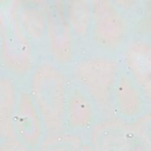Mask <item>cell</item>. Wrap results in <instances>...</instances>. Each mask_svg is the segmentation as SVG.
<instances>
[{"mask_svg":"<svg viewBox=\"0 0 151 151\" xmlns=\"http://www.w3.org/2000/svg\"><path fill=\"white\" fill-rule=\"evenodd\" d=\"M68 88L66 76L60 66L48 59L35 63L29 74L28 91L47 133L63 131L65 127Z\"/></svg>","mask_w":151,"mask_h":151,"instance_id":"cell-1","label":"cell"},{"mask_svg":"<svg viewBox=\"0 0 151 151\" xmlns=\"http://www.w3.org/2000/svg\"><path fill=\"white\" fill-rule=\"evenodd\" d=\"M18 1L1 5V58L11 74L23 77L31 72L35 63L32 42L25 35L17 15Z\"/></svg>","mask_w":151,"mask_h":151,"instance_id":"cell-2","label":"cell"},{"mask_svg":"<svg viewBox=\"0 0 151 151\" xmlns=\"http://www.w3.org/2000/svg\"><path fill=\"white\" fill-rule=\"evenodd\" d=\"M118 61L107 55H90L78 59L73 66V77L94 104L106 109L111 105L114 83L122 71Z\"/></svg>","mask_w":151,"mask_h":151,"instance_id":"cell-3","label":"cell"},{"mask_svg":"<svg viewBox=\"0 0 151 151\" xmlns=\"http://www.w3.org/2000/svg\"><path fill=\"white\" fill-rule=\"evenodd\" d=\"M90 35L94 44L107 53H114L124 46L129 31L126 14L110 0L90 1Z\"/></svg>","mask_w":151,"mask_h":151,"instance_id":"cell-4","label":"cell"},{"mask_svg":"<svg viewBox=\"0 0 151 151\" xmlns=\"http://www.w3.org/2000/svg\"><path fill=\"white\" fill-rule=\"evenodd\" d=\"M61 1H52L44 5L47 17L45 42L48 52L58 66L65 67L73 63L75 47L74 34L65 17Z\"/></svg>","mask_w":151,"mask_h":151,"instance_id":"cell-5","label":"cell"},{"mask_svg":"<svg viewBox=\"0 0 151 151\" xmlns=\"http://www.w3.org/2000/svg\"><path fill=\"white\" fill-rule=\"evenodd\" d=\"M17 139L27 149L39 146L45 132L41 114L28 90H18L13 116Z\"/></svg>","mask_w":151,"mask_h":151,"instance_id":"cell-6","label":"cell"},{"mask_svg":"<svg viewBox=\"0 0 151 151\" xmlns=\"http://www.w3.org/2000/svg\"><path fill=\"white\" fill-rule=\"evenodd\" d=\"M90 130V144L94 149L130 150L145 146L134 127L121 122H99Z\"/></svg>","mask_w":151,"mask_h":151,"instance_id":"cell-7","label":"cell"},{"mask_svg":"<svg viewBox=\"0 0 151 151\" xmlns=\"http://www.w3.org/2000/svg\"><path fill=\"white\" fill-rule=\"evenodd\" d=\"M123 61L126 71L142 91L145 98L150 100L151 47L150 42L134 38L124 46Z\"/></svg>","mask_w":151,"mask_h":151,"instance_id":"cell-8","label":"cell"},{"mask_svg":"<svg viewBox=\"0 0 151 151\" xmlns=\"http://www.w3.org/2000/svg\"><path fill=\"white\" fill-rule=\"evenodd\" d=\"M146 102L139 86L125 70H122L111 94V105L115 113L124 120H135L145 114Z\"/></svg>","mask_w":151,"mask_h":151,"instance_id":"cell-9","label":"cell"},{"mask_svg":"<svg viewBox=\"0 0 151 151\" xmlns=\"http://www.w3.org/2000/svg\"><path fill=\"white\" fill-rule=\"evenodd\" d=\"M95 104L78 85L68 87L65 109V127L72 132L90 130L94 124Z\"/></svg>","mask_w":151,"mask_h":151,"instance_id":"cell-10","label":"cell"},{"mask_svg":"<svg viewBox=\"0 0 151 151\" xmlns=\"http://www.w3.org/2000/svg\"><path fill=\"white\" fill-rule=\"evenodd\" d=\"M17 15L22 30L33 44L45 42L47 17L44 7L32 1H18Z\"/></svg>","mask_w":151,"mask_h":151,"instance_id":"cell-11","label":"cell"},{"mask_svg":"<svg viewBox=\"0 0 151 151\" xmlns=\"http://www.w3.org/2000/svg\"><path fill=\"white\" fill-rule=\"evenodd\" d=\"M18 92V90L12 77L5 74H2L0 78V135L4 141L17 139L13 116Z\"/></svg>","mask_w":151,"mask_h":151,"instance_id":"cell-12","label":"cell"},{"mask_svg":"<svg viewBox=\"0 0 151 151\" xmlns=\"http://www.w3.org/2000/svg\"><path fill=\"white\" fill-rule=\"evenodd\" d=\"M64 3L65 17L74 35L81 39L89 37L91 25L90 1L70 0Z\"/></svg>","mask_w":151,"mask_h":151,"instance_id":"cell-13","label":"cell"},{"mask_svg":"<svg viewBox=\"0 0 151 151\" xmlns=\"http://www.w3.org/2000/svg\"><path fill=\"white\" fill-rule=\"evenodd\" d=\"M88 146L83 139L74 132H59L48 133L44 137L39 145L42 150H79Z\"/></svg>","mask_w":151,"mask_h":151,"instance_id":"cell-14","label":"cell"}]
</instances>
